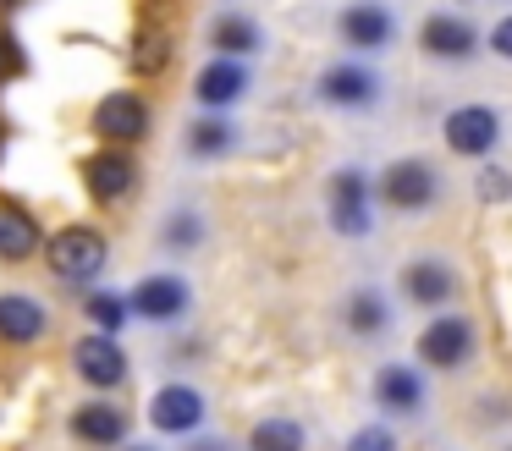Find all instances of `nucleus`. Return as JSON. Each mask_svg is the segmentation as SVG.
<instances>
[{
    "mask_svg": "<svg viewBox=\"0 0 512 451\" xmlns=\"http://www.w3.org/2000/svg\"><path fill=\"white\" fill-rule=\"evenodd\" d=\"M325 204H331V226L342 231V237H369V231H375V193H369V176L358 171V165L331 171Z\"/></svg>",
    "mask_w": 512,
    "mask_h": 451,
    "instance_id": "nucleus-1",
    "label": "nucleus"
},
{
    "mask_svg": "<svg viewBox=\"0 0 512 451\" xmlns=\"http://www.w3.org/2000/svg\"><path fill=\"white\" fill-rule=\"evenodd\" d=\"M380 198L397 215H424L441 198V176H435L430 160H391L386 176H380Z\"/></svg>",
    "mask_w": 512,
    "mask_h": 451,
    "instance_id": "nucleus-2",
    "label": "nucleus"
},
{
    "mask_svg": "<svg viewBox=\"0 0 512 451\" xmlns=\"http://www.w3.org/2000/svg\"><path fill=\"white\" fill-rule=\"evenodd\" d=\"M105 237L94 226H67L50 237V270L61 275V281H94V275L105 270Z\"/></svg>",
    "mask_w": 512,
    "mask_h": 451,
    "instance_id": "nucleus-3",
    "label": "nucleus"
},
{
    "mask_svg": "<svg viewBox=\"0 0 512 451\" xmlns=\"http://www.w3.org/2000/svg\"><path fill=\"white\" fill-rule=\"evenodd\" d=\"M441 132H446V149L452 154H463V160H485V154L501 143V116L490 105H457Z\"/></svg>",
    "mask_w": 512,
    "mask_h": 451,
    "instance_id": "nucleus-4",
    "label": "nucleus"
},
{
    "mask_svg": "<svg viewBox=\"0 0 512 451\" xmlns=\"http://www.w3.org/2000/svg\"><path fill=\"white\" fill-rule=\"evenodd\" d=\"M419 358L430 369H463L474 358V325L463 314H441L419 330Z\"/></svg>",
    "mask_w": 512,
    "mask_h": 451,
    "instance_id": "nucleus-5",
    "label": "nucleus"
},
{
    "mask_svg": "<svg viewBox=\"0 0 512 451\" xmlns=\"http://www.w3.org/2000/svg\"><path fill=\"white\" fill-rule=\"evenodd\" d=\"M336 33H342L347 50L375 55L397 39V17H391V6H380V0H353V6H342V17H336Z\"/></svg>",
    "mask_w": 512,
    "mask_h": 451,
    "instance_id": "nucleus-6",
    "label": "nucleus"
},
{
    "mask_svg": "<svg viewBox=\"0 0 512 451\" xmlns=\"http://www.w3.org/2000/svg\"><path fill=\"white\" fill-rule=\"evenodd\" d=\"M419 50L430 61H468L479 50V28L468 17H452V11H430L419 22Z\"/></svg>",
    "mask_w": 512,
    "mask_h": 451,
    "instance_id": "nucleus-7",
    "label": "nucleus"
},
{
    "mask_svg": "<svg viewBox=\"0 0 512 451\" xmlns=\"http://www.w3.org/2000/svg\"><path fill=\"white\" fill-rule=\"evenodd\" d=\"M320 99L336 110H364L380 99V72L364 61H342V66H325L320 72Z\"/></svg>",
    "mask_w": 512,
    "mask_h": 451,
    "instance_id": "nucleus-8",
    "label": "nucleus"
},
{
    "mask_svg": "<svg viewBox=\"0 0 512 451\" xmlns=\"http://www.w3.org/2000/svg\"><path fill=\"white\" fill-rule=\"evenodd\" d=\"M72 363H78V374H83L89 385H100V391L122 385V374H127V358H122V347H116L111 330H94V336H83L78 347H72Z\"/></svg>",
    "mask_w": 512,
    "mask_h": 451,
    "instance_id": "nucleus-9",
    "label": "nucleus"
},
{
    "mask_svg": "<svg viewBox=\"0 0 512 451\" xmlns=\"http://www.w3.org/2000/svg\"><path fill=\"white\" fill-rule=\"evenodd\" d=\"M94 132L100 138H111V143H133V138H144L149 132V105L138 94H105L100 105H94Z\"/></svg>",
    "mask_w": 512,
    "mask_h": 451,
    "instance_id": "nucleus-10",
    "label": "nucleus"
},
{
    "mask_svg": "<svg viewBox=\"0 0 512 451\" xmlns=\"http://www.w3.org/2000/svg\"><path fill=\"white\" fill-rule=\"evenodd\" d=\"M402 292H408L413 308H441V303H452L457 275H452V264H446V259L424 253V259H413L408 270H402Z\"/></svg>",
    "mask_w": 512,
    "mask_h": 451,
    "instance_id": "nucleus-11",
    "label": "nucleus"
},
{
    "mask_svg": "<svg viewBox=\"0 0 512 451\" xmlns=\"http://www.w3.org/2000/svg\"><path fill=\"white\" fill-rule=\"evenodd\" d=\"M149 424H155L160 435H193V429L204 424V396L193 391V385H166V391H155V402H149Z\"/></svg>",
    "mask_w": 512,
    "mask_h": 451,
    "instance_id": "nucleus-12",
    "label": "nucleus"
},
{
    "mask_svg": "<svg viewBox=\"0 0 512 451\" xmlns=\"http://www.w3.org/2000/svg\"><path fill=\"white\" fill-rule=\"evenodd\" d=\"M193 94H199V105L221 110V105H237V99L248 94V66L237 61V55H221V61H210L199 72V83H193Z\"/></svg>",
    "mask_w": 512,
    "mask_h": 451,
    "instance_id": "nucleus-13",
    "label": "nucleus"
},
{
    "mask_svg": "<svg viewBox=\"0 0 512 451\" xmlns=\"http://www.w3.org/2000/svg\"><path fill=\"white\" fill-rule=\"evenodd\" d=\"M127 303L144 319H177L182 308H188V281H182V275H149V281L133 286Z\"/></svg>",
    "mask_w": 512,
    "mask_h": 451,
    "instance_id": "nucleus-14",
    "label": "nucleus"
},
{
    "mask_svg": "<svg viewBox=\"0 0 512 451\" xmlns=\"http://www.w3.org/2000/svg\"><path fill=\"white\" fill-rule=\"evenodd\" d=\"M83 182H89V193L100 198V204H116V198L133 187V160H127L122 149H100L83 160Z\"/></svg>",
    "mask_w": 512,
    "mask_h": 451,
    "instance_id": "nucleus-15",
    "label": "nucleus"
},
{
    "mask_svg": "<svg viewBox=\"0 0 512 451\" xmlns=\"http://www.w3.org/2000/svg\"><path fill=\"white\" fill-rule=\"evenodd\" d=\"M375 402L386 413H419L424 407V374L408 369V363H386L375 374Z\"/></svg>",
    "mask_w": 512,
    "mask_h": 451,
    "instance_id": "nucleus-16",
    "label": "nucleus"
},
{
    "mask_svg": "<svg viewBox=\"0 0 512 451\" xmlns=\"http://www.w3.org/2000/svg\"><path fill=\"white\" fill-rule=\"evenodd\" d=\"M39 336H45V308H39L34 297H23V292L0 297V341L23 347V341H39Z\"/></svg>",
    "mask_w": 512,
    "mask_h": 451,
    "instance_id": "nucleus-17",
    "label": "nucleus"
},
{
    "mask_svg": "<svg viewBox=\"0 0 512 451\" xmlns=\"http://www.w3.org/2000/svg\"><path fill=\"white\" fill-rule=\"evenodd\" d=\"M72 435L89 440V446H116V440L127 435V418L116 413V407H105V402H89V407L72 413Z\"/></svg>",
    "mask_w": 512,
    "mask_h": 451,
    "instance_id": "nucleus-18",
    "label": "nucleus"
},
{
    "mask_svg": "<svg viewBox=\"0 0 512 451\" xmlns=\"http://www.w3.org/2000/svg\"><path fill=\"white\" fill-rule=\"evenodd\" d=\"M34 248H39L34 215H23V209H12V204H0V259H28Z\"/></svg>",
    "mask_w": 512,
    "mask_h": 451,
    "instance_id": "nucleus-19",
    "label": "nucleus"
},
{
    "mask_svg": "<svg viewBox=\"0 0 512 451\" xmlns=\"http://www.w3.org/2000/svg\"><path fill=\"white\" fill-rule=\"evenodd\" d=\"M386 325H391V303L375 292V286H364V292L347 297V330H353V336H380Z\"/></svg>",
    "mask_w": 512,
    "mask_h": 451,
    "instance_id": "nucleus-20",
    "label": "nucleus"
},
{
    "mask_svg": "<svg viewBox=\"0 0 512 451\" xmlns=\"http://www.w3.org/2000/svg\"><path fill=\"white\" fill-rule=\"evenodd\" d=\"M232 143H237V127L226 116H204L188 127V149L199 154V160H215V154H226Z\"/></svg>",
    "mask_w": 512,
    "mask_h": 451,
    "instance_id": "nucleus-21",
    "label": "nucleus"
},
{
    "mask_svg": "<svg viewBox=\"0 0 512 451\" xmlns=\"http://www.w3.org/2000/svg\"><path fill=\"white\" fill-rule=\"evenodd\" d=\"M166 61H171V39L155 28V22H144V28L133 33V72L155 77V72H166Z\"/></svg>",
    "mask_w": 512,
    "mask_h": 451,
    "instance_id": "nucleus-22",
    "label": "nucleus"
},
{
    "mask_svg": "<svg viewBox=\"0 0 512 451\" xmlns=\"http://www.w3.org/2000/svg\"><path fill=\"white\" fill-rule=\"evenodd\" d=\"M210 44L221 55H254L259 50V22H248V17H221L210 28Z\"/></svg>",
    "mask_w": 512,
    "mask_h": 451,
    "instance_id": "nucleus-23",
    "label": "nucleus"
},
{
    "mask_svg": "<svg viewBox=\"0 0 512 451\" xmlns=\"http://www.w3.org/2000/svg\"><path fill=\"white\" fill-rule=\"evenodd\" d=\"M248 446L254 451H303V424H292V418H265V424H254Z\"/></svg>",
    "mask_w": 512,
    "mask_h": 451,
    "instance_id": "nucleus-24",
    "label": "nucleus"
},
{
    "mask_svg": "<svg viewBox=\"0 0 512 451\" xmlns=\"http://www.w3.org/2000/svg\"><path fill=\"white\" fill-rule=\"evenodd\" d=\"M83 308H89V319H94V325H100V330H122V319L133 314V303H122V297H116V292H94V297H89V303H83Z\"/></svg>",
    "mask_w": 512,
    "mask_h": 451,
    "instance_id": "nucleus-25",
    "label": "nucleus"
},
{
    "mask_svg": "<svg viewBox=\"0 0 512 451\" xmlns=\"http://www.w3.org/2000/svg\"><path fill=\"white\" fill-rule=\"evenodd\" d=\"M474 193L485 198V204H501V198H512V176L501 171V165H485V171H479V182H474Z\"/></svg>",
    "mask_w": 512,
    "mask_h": 451,
    "instance_id": "nucleus-26",
    "label": "nucleus"
},
{
    "mask_svg": "<svg viewBox=\"0 0 512 451\" xmlns=\"http://www.w3.org/2000/svg\"><path fill=\"white\" fill-rule=\"evenodd\" d=\"M347 451H397V435H391L386 424H364V429H353Z\"/></svg>",
    "mask_w": 512,
    "mask_h": 451,
    "instance_id": "nucleus-27",
    "label": "nucleus"
},
{
    "mask_svg": "<svg viewBox=\"0 0 512 451\" xmlns=\"http://www.w3.org/2000/svg\"><path fill=\"white\" fill-rule=\"evenodd\" d=\"M23 72V50H17L12 33H0V77H17Z\"/></svg>",
    "mask_w": 512,
    "mask_h": 451,
    "instance_id": "nucleus-28",
    "label": "nucleus"
},
{
    "mask_svg": "<svg viewBox=\"0 0 512 451\" xmlns=\"http://www.w3.org/2000/svg\"><path fill=\"white\" fill-rule=\"evenodd\" d=\"M485 44L501 55V61H512V17H501L496 28H490V39H485Z\"/></svg>",
    "mask_w": 512,
    "mask_h": 451,
    "instance_id": "nucleus-29",
    "label": "nucleus"
},
{
    "mask_svg": "<svg viewBox=\"0 0 512 451\" xmlns=\"http://www.w3.org/2000/svg\"><path fill=\"white\" fill-rule=\"evenodd\" d=\"M193 237H199V220H193V215H182L177 226H171V242H193Z\"/></svg>",
    "mask_w": 512,
    "mask_h": 451,
    "instance_id": "nucleus-30",
    "label": "nucleus"
},
{
    "mask_svg": "<svg viewBox=\"0 0 512 451\" xmlns=\"http://www.w3.org/2000/svg\"><path fill=\"white\" fill-rule=\"evenodd\" d=\"M193 451H226V446H193Z\"/></svg>",
    "mask_w": 512,
    "mask_h": 451,
    "instance_id": "nucleus-31",
    "label": "nucleus"
}]
</instances>
